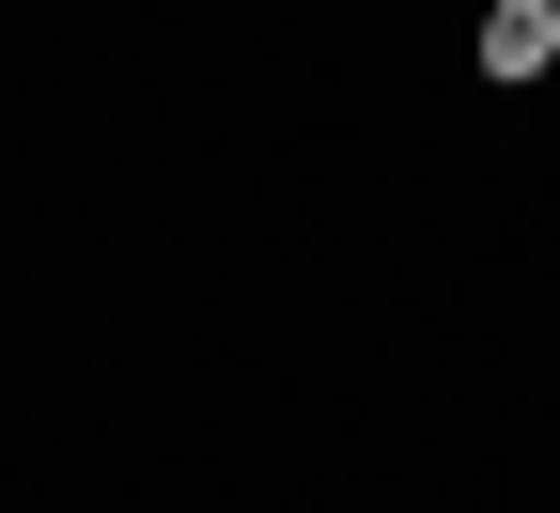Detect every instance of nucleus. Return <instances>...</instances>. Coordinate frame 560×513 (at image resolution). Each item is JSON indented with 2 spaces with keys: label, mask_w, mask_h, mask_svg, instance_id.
<instances>
[{
  "label": "nucleus",
  "mask_w": 560,
  "mask_h": 513,
  "mask_svg": "<svg viewBox=\"0 0 560 513\" xmlns=\"http://www.w3.org/2000/svg\"><path fill=\"white\" fill-rule=\"evenodd\" d=\"M560 62V0H499L482 16V79H545Z\"/></svg>",
  "instance_id": "obj_1"
}]
</instances>
